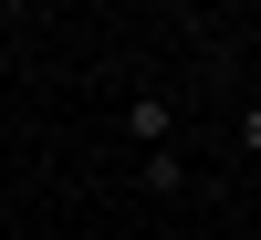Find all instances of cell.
Instances as JSON below:
<instances>
[{"instance_id":"7a4b0ae2","label":"cell","mask_w":261,"mask_h":240,"mask_svg":"<svg viewBox=\"0 0 261 240\" xmlns=\"http://www.w3.org/2000/svg\"><path fill=\"white\" fill-rule=\"evenodd\" d=\"M146 188H188V157H178V146H146Z\"/></svg>"},{"instance_id":"6da1fadb","label":"cell","mask_w":261,"mask_h":240,"mask_svg":"<svg viewBox=\"0 0 261 240\" xmlns=\"http://www.w3.org/2000/svg\"><path fill=\"white\" fill-rule=\"evenodd\" d=\"M125 136L167 146V136H178V104H167V94H136V104H125Z\"/></svg>"},{"instance_id":"277c9868","label":"cell","mask_w":261,"mask_h":240,"mask_svg":"<svg viewBox=\"0 0 261 240\" xmlns=\"http://www.w3.org/2000/svg\"><path fill=\"white\" fill-rule=\"evenodd\" d=\"M241 146H251V157H261V104H251V115H241Z\"/></svg>"},{"instance_id":"5b68a950","label":"cell","mask_w":261,"mask_h":240,"mask_svg":"<svg viewBox=\"0 0 261 240\" xmlns=\"http://www.w3.org/2000/svg\"><path fill=\"white\" fill-rule=\"evenodd\" d=\"M251 104H261V84H251Z\"/></svg>"},{"instance_id":"3957f363","label":"cell","mask_w":261,"mask_h":240,"mask_svg":"<svg viewBox=\"0 0 261 240\" xmlns=\"http://www.w3.org/2000/svg\"><path fill=\"white\" fill-rule=\"evenodd\" d=\"M32 11H42V0H0V32H11V21H32Z\"/></svg>"}]
</instances>
